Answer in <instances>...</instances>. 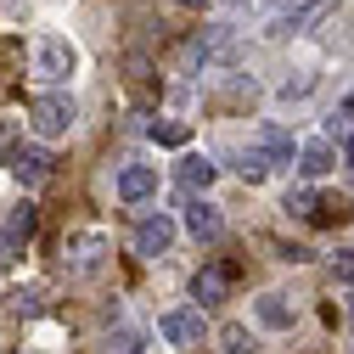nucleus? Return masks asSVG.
I'll return each mask as SVG.
<instances>
[{"instance_id": "423d86ee", "label": "nucleus", "mask_w": 354, "mask_h": 354, "mask_svg": "<svg viewBox=\"0 0 354 354\" xmlns=\"http://www.w3.org/2000/svg\"><path fill=\"white\" fill-rule=\"evenodd\" d=\"M332 12V0H304V6H287L281 17H270V28H264V34H270V39H287V34H304L309 23H321Z\"/></svg>"}, {"instance_id": "f8f14e48", "label": "nucleus", "mask_w": 354, "mask_h": 354, "mask_svg": "<svg viewBox=\"0 0 354 354\" xmlns=\"http://www.w3.org/2000/svg\"><path fill=\"white\" fill-rule=\"evenodd\" d=\"M118 197H124V203H147V197H158V169H152V163H129V169L118 174Z\"/></svg>"}, {"instance_id": "4be33fe9", "label": "nucleus", "mask_w": 354, "mask_h": 354, "mask_svg": "<svg viewBox=\"0 0 354 354\" xmlns=\"http://www.w3.org/2000/svg\"><path fill=\"white\" fill-rule=\"evenodd\" d=\"M186 136H192L186 124H152V141L158 147H186Z\"/></svg>"}, {"instance_id": "6ab92c4d", "label": "nucleus", "mask_w": 354, "mask_h": 354, "mask_svg": "<svg viewBox=\"0 0 354 354\" xmlns=\"http://www.w3.org/2000/svg\"><path fill=\"white\" fill-rule=\"evenodd\" d=\"M236 174H242V180H264V174H270V158H264L259 147H248L242 163H236Z\"/></svg>"}, {"instance_id": "ddd939ff", "label": "nucleus", "mask_w": 354, "mask_h": 354, "mask_svg": "<svg viewBox=\"0 0 354 354\" xmlns=\"http://www.w3.org/2000/svg\"><path fill=\"white\" fill-rule=\"evenodd\" d=\"M253 147L270 158V169H281V163H292V158H298V152H292V136H287L281 124H259V129H253Z\"/></svg>"}, {"instance_id": "1a4fd4ad", "label": "nucleus", "mask_w": 354, "mask_h": 354, "mask_svg": "<svg viewBox=\"0 0 354 354\" xmlns=\"http://www.w3.org/2000/svg\"><path fill=\"white\" fill-rule=\"evenodd\" d=\"M158 337L163 343H203V309H169L158 321Z\"/></svg>"}, {"instance_id": "2eb2a0df", "label": "nucleus", "mask_w": 354, "mask_h": 354, "mask_svg": "<svg viewBox=\"0 0 354 354\" xmlns=\"http://www.w3.org/2000/svg\"><path fill=\"white\" fill-rule=\"evenodd\" d=\"M253 315H259V326H270V332H287V326H292V309H287L281 292H264V298L253 304Z\"/></svg>"}, {"instance_id": "b1692460", "label": "nucleus", "mask_w": 354, "mask_h": 354, "mask_svg": "<svg viewBox=\"0 0 354 354\" xmlns=\"http://www.w3.org/2000/svg\"><path fill=\"white\" fill-rule=\"evenodd\" d=\"M276 248V259H287V264H304L309 259V248H298V242H270Z\"/></svg>"}, {"instance_id": "aec40b11", "label": "nucleus", "mask_w": 354, "mask_h": 354, "mask_svg": "<svg viewBox=\"0 0 354 354\" xmlns=\"http://www.w3.org/2000/svg\"><path fill=\"white\" fill-rule=\"evenodd\" d=\"M219 354H253L248 326H225V332H219Z\"/></svg>"}, {"instance_id": "f03ea898", "label": "nucleus", "mask_w": 354, "mask_h": 354, "mask_svg": "<svg viewBox=\"0 0 354 354\" xmlns=\"http://www.w3.org/2000/svg\"><path fill=\"white\" fill-rule=\"evenodd\" d=\"M79 68V51L68 46L62 34H46V39H34V73L39 79H68Z\"/></svg>"}, {"instance_id": "c85d7f7f", "label": "nucleus", "mask_w": 354, "mask_h": 354, "mask_svg": "<svg viewBox=\"0 0 354 354\" xmlns=\"http://www.w3.org/2000/svg\"><path fill=\"white\" fill-rule=\"evenodd\" d=\"M348 113H354V96H348Z\"/></svg>"}, {"instance_id": "c756f323", "label": "nucleus", "mask_w": 354, "mask_h": 354, "mask_svg": "<svg viewBox=\"0 0 354 354\" xmlns=\"http://www.w3.org/2000/svg\"><path fill=\"white\" fill-rule=\"evenodd\" d=\"M348 321H354V309H348Z\"/></svg>"}, {"instance_id": "9b49d317", "label": "nucleus", "mask_w": 354, "mask_h": 354, "mask_svg": "<svg viewBox=\"0 0 354 354\" xmlns=\"http://www.w3.org/2000/svg\"><path fill=\"white\" fill-rule=\"evenodd\" d=\"M337 169V152H332V136H315V141H304L298 147V174L304 180H321V174Z\"/></svg>"}, {"instance_id": "20e7f679", "label": "nucleus", "mask_w": 354, "mask_h": 354, "mask_svg": "<svg viewBox=\"0 0 354 354\" xmlns=\"http://www.w3.org/2000/svg\"><path fill=\"white\" fill-rule=\"evenodd\" d=\"M102 259H107V236H102V231H84V236L62 242V264H68L73 276H91V270H102Z\"/></svg>"}, {"instance_id": "7c9ffc66", "label": "nucleus", "mask_w": 354, "mask_h": 354, "mask_svg": "<svg viewBox=\"0 0 354 354\" xmlns=\"http://www.w3.org/2000/svg\"><path fill=\"white\" fill-rule=\"evenodd\" d=\"M348 354H354V348H348Z\"/></svg>"}, {"instance_id": "39448f33", "label": "nucleus", "mask_w": 354, "mask_h": 354, "mask_svg": "<svg viewBox=\"0 0 354 354\" xmlns=\"http://www.w3.org/2000/svg\"><path fill=\"white\" fill-rule=\"evenodd\" d=\"M236 57V28H203L197 39H192V62H203V68H219V62H231Z\"/></svg>"}, {"instance_id": "412c9836", "label": "nucleus", "mask_w": 354, "mask_h": 354, "mask_svg": "<svg viewBox=\"0 0 354 354\" xmlns=\"http://www.w3.org/2000/svg\"><path fill=\"white\" fill-rule=\"evenodd\" d=\"M315 203H321L315 192H304V186H298V192H287V203H281V208H287V214H298V219H315Z\"/></svg>"}, {"instance_id": "f257e3e1", "label": "nucleus", "mask_w": 354, "mask_h": 354, "mask_svg": "<svg viewBox=\"0 0 354 354\" xmlns=\"http://www.w3.org/2000/svg\"><path fill=\"white\" fill-rule=\"evenodd\" d=\"M73 118H79V107L68 102V96H34L28 102V124H34V136L39 141H57V136H68V129H73Z\"/></svg>"}, {"instance_id": "9d476101", "label": "nucleus", "mask_w": 354, "mask_h": 354, "mask_svg": "<svg viewBox=\"0 0 354 354\" xmlns=\"http://www.w3.org/2000/svg\"><path fill=\"white\" fill-rule=\"evenodd\" d=\"M186 231L197 242H219V236H225V214H219L214 203H203V197H192L186 203Z\"/></svg>"}, {"instance_id": "cd10ccee", "label": "nucleus", "mask_w": 354, "mask_h": 354, "mask_svg": "<svg viewBox=\"0 0 354 354\" xmlns=\"http://www.w3.org/2000/svg\"><path fill=\"white\" fill-rule=\"evenodd\" d=\"M225 6H248V0H225Z\"/></svg>"}, {"instance_id": "a878e982", "label": "nucleus", "mask_w": 354, "mask_h": 354, "mask_svg": "<svg viewBox=\"0 0 354 354\" xmlns=\"http://www.w3.org/2000/svg\"><path fill=\"white\" fill-rule=\"evenodd\" d=\"M343 158H348V169H354V136H343Z\"/></svg>"}, {"instance_id": "4468645a", "label": "nucleus", "mask_w": 354, "mask_h": 354, "mask_svg": "<svg viewBox=\"0 0 354 354\" xmlns=\"http://www.w3.org/2000/svg\"><path fill=\"white\" fill-rule=\"evenodd\" d=\"M231 276H236V264H208V270H197V281H192V298L197 304H219L225 287H231Z\"/></svg>"}, {"instance_id": "dca6fc26", "label": "nucleus", "mask_w": 354, "mask_h": 354, "mask_svg": "<svg viewBox=\"0 0 354 354\" xmlns=\"http://www.w3.org/2000/svg\"><path fill=\"white\" fill-rule=\"evenodd\" d=\"M214 174H219V163H208V158H197V152L180 158V180H186V186H214Z\"/></svg>"}, {"instance_id": "bb28decb", "label": "nucleus", "mask_w": 354, "mask_h": 354, "mask_svg": "<svg viewBox=\"0 0 354 354\" xmlns=\"http://www.w3.org/2000/svg\"><path fill=\"white\" fill-rule=\"evenodd\" d=\"M174 6H192V12H203V6H208V0H174Z\"/></svg>"}, {"instance_id": "6e6552de", "label": "nucleus", "mask_w": 354, "mask_h": 354, "mask_svg": "<svg viewBox=\"0 0 354 354\" xmlns=\"http://www.w3.org/2000/svg\"><path fill=\"white\" fill-rule=\"evenodd\" d=\"M169 248H174V219L152 214V219L136 225V253H141V259H158V253H169Z\"/></svg>"}, {"instance_id": "5701e85b", "label": "nucleus", "mask_w": 354, "mask_h": 354, "mask_svg": "<svg viewBox=\"0 0 354 354\" xmlns=\"http://www.w3.org/2000/svg\"><path fill=\"white\" fill-rule=\"evenodd\" d=\"M315 91V73H298V79H287L281 84V102H292V96H309Z\"/></svg>"}, {"instance_id": "0eeeda50", "label": "nucleus", "mask_w": 354, "mask_h": 354, "mask_svg": "<svg viewBox=\"0 0 354 354\" xmlns=\"http://www.w3.org/2000/svg\"><path fill=\"white\" fill-rule=\"evenodd\" d=\"M12 169H17L23 186H46L51 174H57V158H51L46 147H17V152H12Z\"/></svg>"}, {"instance_id": "393cba45", "label": "nucleus", "mask_w": 354, "mask_h": 354, "mask_svg": "<svg viewBox=\"0 0 354 354\" xmlns=\"http://www.w3.org/2000/svg\"><path fill=\"white\" fill-rule=\"evenodd\" d=\"M332 276L354 287V253H337V259H332Z\"/></svg>"}, {"instance_id": "a211bd4d", "label": "nucleus", "mask_w": 354, "mask_h": 354, "mask_svg": "<svg viewBox=\"0 0 354 354\" xmlns=\"http://www.w3.org/2000/svg\"><path fill=\"white\" fill-rule=\"evenodd\" d=\"M147 348V337L136 332V326H113V337H107V354H141Z\"/></svg>"}, {"instance_id": "7ed1b4c3", "label": "nucleus", "mask_w": 354, "mask_h": 354, "mask_svg": "<svg viewBox=\"0 0 354 354\" xmlns=\"http://www.w3.org/2000/svg\"><path fill=\"white\" fill-rule=\"evenodd\" d=\"M34 231H39V208H34V203H17V208L6 214V225H0V259L23 253V248L34 242Z\"/></svg>"}, {"instance_id": "f3484780", "label": "nucleus", "mask_w": 354, "mask_h": 354, "mask_svg": "<svg viewBox=\"0 0 354 354\" xmlns=\"http://www.w3.org/2000/svg\"><path fill=\"white\" fill-rule=\"evenodd\" d=\"M354 208H348V197H321L315 203V225H343Z\"/></svg>"}]
</instances>
